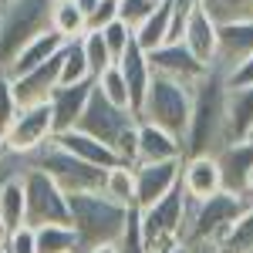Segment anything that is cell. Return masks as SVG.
Instances as JSON below:
<instances>
[{"label": "cell", "mask_w": 253, "mask_h": 253, "mask_svg": "<svg viewBox=\"0 0 253 253\" xmlns=\"http://www.w3.org/2000/svg\"><path fill=\"white\" fill-rule=\"evenodd\" d=\"M226 75L210 64L206 78L193 88V115H189V132H186V156L199 152H219L226 145Z\"/></svg>", "instance_id": "obj_1"}, {"label": "cell", "mask_w": 253, "mask_h": 253, "mask_svg": "<svg viewBox=\"0 0 253 253\" xmlns=\"http://www.w3.org/2000/svg\"><path fill=\"white\" fill-rule=\"evenodd\" d=\"M71 203V226L78 233V247L91 250L101 243H118V236L125 233V223L132 206H122L115 199L95 189V193H75L68 196Z\"/></svg>", "instance_id": "obj_2"}, {"label": "cell", "mask_w": 253, "mask_h": 253, "mask_svg": "<svg viewBox=\"0 0 253 253\" xmlns=\"http://www.w3.org/2000/svg\"><path fill=\"white\" fill-rule=\"evenodd\" d=\"M24 166H34L41 172H47L54 182L68 196L75 193H95L105 186V166H95V162H84L75 152H68L64 145H58L54 138L44 142L41 149H34L31 156H24Z\"/></svg>", "instance_id": "obj_3"}, {"label": "cell", "mask_w": 253, "mask_h": 253, "mask_svg": "<svg viewBox=\"0 0 253 253\" xmlns=\"http://www.w3.org/2000/svg\"><path fill=\"white\" fill-rule=\"evenodd\" d=\"M54 0H7L0 7V71L20 54L27 41L51 27Z\"/></svg>", "instance_id": "obj_4"}, {"label": "cell", "mask_w": 253, "mask_h": 253, "mask_svg": "<svg viewBox=\"0 0 253 253\" xmlns=\"http://www.w3.org/2000/svg\"><path fill=\"white\" fill-rule=\"evenodd\" d=\"M243 210H247V203H243L240 196L226 193V189H219V193L210 196V199H189L182 240H186L189 247H216Z\"/></svg>", "instance_id": "obj_5"}, {"label": "cell", "mask_w": 253, "mask_h": 253, "mask_svg": "<svg viewBox=\"0 0 253 253\" xmlns=\"http://www.w3.org/2000/svg\"><path fill=\"white\" fill-rule=\"evenodd\" d=\"M189 115H193V88L166 75H152V84L145 91V101L138 108L142 122H152L159 128L186 138L189 132Z\"/></svg>", "instance_id": "obj_6"}, {"label": "cell", "mask_w": 253, "mask_h": 253, "mask_svg": "<svg viewBox=\"0 0 253 253\" xmlns=\"http://www.w3.org/2000/svg\"><path fill=\"white\" fill-rule=\"evenodd\" d=\"M186 206H189V196H186L182 182H179L172 193L162 196L159 203H152L149 210H138L149 253H169V250H175V247L186 243V240H182V230H186Z\"/></svg>", "instance_id": "obj_7"}, {"label": "cell", "mask_w": 253, "mask_h": 253, "mask_svg": "<svg viewBox=\"0 0 253 253\" xmlns=\"http://www.w3.org/2000/svg\"><path fill=\"white\" fill-rule=\"evenodd\" d=\"M24 196H27V223L38 230L47 223H64L71 226V203L68 193L47 172H41L34 166H24Z\"/></svg>", "instance_id": "obj_8"}, {"label": "cell", "mask_w": 253, "mask_h": 253, "mask_svg": "<svg viewBox=\"0 0 253 253\" xmlns=\"http://www.w3.org/2000/svg\"><path fill=\"white\" fill-rule=\"evenodd\" d=\"M54 138V115H51V101H34V105H20L14 122L7 125L3 142L10 156H31L44 142Z\"/></svg>", "instance_id": "obj_9"}, {"label": "cell", "mask_w": 253, "mask_h": 253, "mask_svg": "<svg viewBox=\"0 0 253 253\" xmlns=\"http://www.w3.org/2000/svg\"><path fill=\"white\" fill-rule=\"evenodd\" d=\"M135 125H138L135 112H132V108H122V105H115V101H108L95 84V91H91L88 105H84V115H81V122L75 125V128H84V132H91L95 138H101L105 145L115 149L118 138L125 135L128 128H135Z\"/></svg>", "instance_id": "obj_10"}, {"label": "cell", "mask_w": 253, "mask_h": 253, "mask_svg": "<svg viewBox=\"0 0 253 253\" xmlns=\"http://www.w3.org/2000/svg\"><path fill=\"white\" fill-rule=\"evenodd\" d=\"M182 159L135 162V206L138 210H149L152 203H159L162 196H169L182 182Z\"/></svg>", "instance_id": "obj_11"}, {"label": "cell", "mask_w": 253, "mask_h": 253, "mask_svg": "<svg viewBox=\"0 0 253 253\" xmlns=\"http://www.w3.org/2000/svg\"><path fill=\"white\" fill-rule=\"evenodd\" d=\"M149 64H152V75L175 78V81H182V84H189V88H196L199 81L206 78V71H210V64L196 58L182 41L162 44L156 51H149Z\"/></svg>", "instance_id": "obj_12"}, {"label": "cell", "mask_w": 253, "mask_h": 253, "mask_svg": "<svg viewBox=\"0 0 253 253\" xmlns=\"http://www.w3.org/2000/svg\"><path fill=\"white\" fill-rule=\"evenodd\" d=\"M250 54H253V17L219 20V47H216V61H213L216 68L226 75Z\"/></svg>", "instance_id": "obj_13"}, {"label": "cell", "mask_w": 253, "mask_h": 253, "mask_svg": "<svg viewBox=\"0 0 253 253\" xmlns=\"http://www.w3.org/2000/svg\"><path fill=\"white\" fill-rule=\"evenodd\" d=\"M95 91V78H84V81H75V84H58L51 91V115H54V135L58 132H68L75 128L84 115V105Z\"/></svg>", "instance_id": "obj_14"}, {"label": "cell", "mask_w": 253, "mask_h": 253, "mask_svg": "<svg viewBox=\"0 0 253 253\" xmlns=\"http://www.w3.org/2000/svg\"><path fill=\"white\" fill-rule=\"evenodd\" d=\"M182 189L189 199H210L223 189V172H219V162L213 152L182 159Z\"/></svg>", "instance_id": "obj_15"}, {"label": "cell", "mask_w": 253, "mask_h": 253, "mask_svg": "<svg viewBox=\"0 0 253 253\" xmlns=\"http://www.w3.org/2000/svg\"><path fill=\"white\" fill-rule=\"evenodd\" d=\"M216 162H219V172H223V189L243 199L247 196V179H250V169H253V138L223 145L216 152Z\"/></svg>", "instance_id": "obj_16"}, {"label": "cell", "mask_w": 253, "mask_h": 253, "mask_svg": "<svg viewBox=\"0 0 253 253\" xmlns=\"http://www.w3.org/2000/svg\"><path fill=\"white\" fill-rule=\"evenodd\" d=\"M61 61H64V47H61L54 58H47L44 64L31 68L27 75L14 78V95L20 105H34V101H47L51 91L61 84Z\"/></svg>", "instance_id": "obj_17"}, {"label": "cell", "mask_w": 253, "mask_h": 253, "mask_svg": "<svg viewBox=\"0 0 253 253\" xmlns=\"http://www.w3.org/2000/svg\"><path fill=\"white\" fill-rule=\"evenodd\" d=\"M182 44H186L199 61H206V64L216 61V47H219V20H216L203 3H196L193 10H189L186 31H182Z\"/></svg>", "instance_id": "obj_18"}, {"label": "cell", "mask_w": 253, "mask_h": 253, "mask_svg": "<svg viewBox=\"0 0 253 253\" xmlns=\"http://www.w3.org/2000/svg\"><path fill=\"white\" fill-rule=\"evenodd\" d=\"M182 156H186V142L179 135L138 118V159L135 162H166V159H182Z\"/></svg>", "instance_id": "obj_19"}, {"label": "cell", "mask_w": 253, "mask_h": 253, "mask_svg": "<svg viewBox=\"0 0 253 253\" xmlns=\"http://www.w3.org/2000/svg\"><path fill=\"white\" fill-rule=\"evenodd\" d=\"M68 44V38L64 34H58L54 27H47V31H41L34 41H27L24 47H20V54L10 64H7V71L3 75H10V78H20V75H27L31 68H38V64H44L47 58H54L61 47Z\"/></svg>", "instance_id": "obj_20"}, {"label": "cell", "mask_w": 253, "mask_h": 253, "mask_svg": "<svg viewBox=\"0 0 253 253\" xmlns=\"http://www.w3.org/2000/svg\"><path fill=\"white\" fill-rule=\"evenodd\" d=\"M54 142H58V145H64L68 152H75L78 159L95 162V166H105V169H112V166H118V162H122L112 145H105L101 138H95L91 132H84V128H68V132H58V135H54Z\"/></svg>", "instance_id": "obj_21"}, {"label": "cell", "mask_w": 253, "mask_h": 253, "mask_svg": "<svg viewBox=\"0 0 253 253\" xmlns=\"http://www.w3.org/2000/svg\"><path fill=\"white\" fill-rule=\"evenodd\" d=\"M118 68H122V75L128 81V91H132V108H142V101H145V91H149V84H152V64H149V51L145 47H138V41L128 44V51L118 58Z\"/></svg>", "instance_id": "obj_22"}, {"label": "cell", "mask_w": 253, "mask_h": 253, "mask_svg": "<svg viewBox=\"0 0 253 253\" xmlns=\"http://www.w3.org/2000/svg\"><path fill=\"white\" fill-rule=\"evenodd\" d=\"M253 132V84L226 91V145L243 142Z\"/></svg>", "instance_id": "obj_23"}, {"label": "cell", "mask_w": 253, "mask_h": 253, "mask_svg": "<svg viewBox=\"0 0 253 253\" xmlns=\"http://www.w3.org/2000/svg\"><path fill=\"white\" fill-rule=\"evenodd\" d=\"M172 10H175V0H159L156 10L145 17V24L135 31V41L138 47L145 51H156L169 41V27H172Z\"/></svg>", "instance_id": "obj_24"}, {"label": "cell", "mask_w": 253, "mask_h": 253, "mask_svg": "<svg viewBox=\"0 0 253 253\" xmlns=\"http://www.w3.org/2000/svg\"><path fill=\"white\" fill-rule=\"evenodd\" d=\"M0 219L7 230H17L27 223V196H24V175H10L0 186Z\"/></svg>", "instance_id": "obj_25"}, {"label": "cell", "mask_w": 253, "mask_h": 253, "mask_svg": "<svg viewBox=\"0 0 253 253\" xmlns=\"http://www.w3.org/2000/svg\"><path fill=\"white\" fill-rule=\"evenodd\" d=\"M101 193L108 199H115L122 206H135V166L132 162H118L105 172V186Z\"/></svg>", "instance_id": "obj_26"}, {"label": "cell", "mask_w": 253, "mask_h": 253, "mask_svg": "<svg viewBox=\"0 0 253 253\" xmlns=\"http://www.w3.org/2000/svg\"><path fill=\"white\" fill-rule=\"evenodd\" d=\"M51 27L64 34L68 41L81 38L88 31V14L81 10L75 0H54V10H51Z\"/></svg>", "instance_id": "obj_27"}, {"label": "cell", "mask_w": 253, "mask_h": 253, "mask_svg": "<svg viewBox=\"0 0 253 253\" xmlns=\"http://www.w3.org/2000/svg\"><path fill=\"white\" fill-rule=\"evenodd\" d=\"M216 250L219 253H253V206H247L233 219V226L223 233Z\"/></svg>", "instance_id": "obj_28"}, {"label": "cell", "mask_w": 253, "mask_h": 253, "mask_svg": "<svg viewBox=\"0 0 253 253\" xmlns=\"http://www.w3.org/2000/svg\"><path fill=\"white\" fill-rule=\"evenodd\" d=\"M64 250H81L75 226H64V223L38 226V253H64Z\"/></svg>", "instance_id": "obj_29"}, {"label": "cell", "mask_w": 253, "mask_h": 253, "mask_svg": "<svg viewBox=\"0 0 253 253\" xmlns=\"http://www.w3.org/2000/svg\"><path fill=\"white\" fill-rule=\"evenodd\" d=\"M95 84H98V91L108 98V101H115V105H122V108H132V91H128V81H125V75H122L118 61L98 75ZM132 112H135V108H132Z\"/></svg>", "instance_id": "obj_30"}, {"label": "cell", "mask_w": 253, "mask_h": 253, "mask_svg": "<svg viewBox=\"0 0 253 253\" xmlns=\"http://www.w3.org/2000/svg\"><path fill=\"white\" fill-rule=\"evenodd\" d=\"M95 78L91 68H88V58H84V47H81V38L68 41L64 44V61H61V84H75V81Z\"/></svg>", "instance_id": "obj_31"}, {"label": "cell", "mask_w": 253, "mask_h": 253, "mask_svg": "<svg viewBox=\"0 0 253 253\" xmlns=\"http://www.w3.org/2000/svg\"><path fill=\"white\" fill-rule=\"evenodd\" d=\"M81 47H84V58H88V68H91V75H101L105 68H112L115 58H112V47H108V41L101 31H84L81 34Z\"/></svg>", "instance_id": "obj_32"}, {"label": "cell", "mask_w": 253, "mask_h": 253, "mask_svg": "<svg viewBox=\"0 0 253 253\" xmlns=\"http://www.w3.org/2000/svg\"><path fill=\"white\" fill-rule=\"evenodd\" d=\"M118 253H149V247H145V233H142V216H138V206H132L128 223H125V233L118 236Z\"/></svg>", "instance_id": "obj_33"}, {"label": "cell", "mask_w": 253, "mask_h": 253, "mask_svg": "<svg viewBox=\"0 0 253 253\" xmlns=\"http://www.w3.org/2000/svg\"><path fill=\"white\" fill-rule=\"evenodd\" d=\"M216 20H236V17H253V0H199Z\"/></svg>", "instance_id": "obj_34"}, {"label": "cell", "mask_w": 253, "mask_h": 253, "mask_svg": "<svg viewBox=\"0 0 253 253\" xmlns=\"http://www.w3.org/2000/svg\"><path fill=\"white\" fill-rule=\"evenodd\" d=\"M101 34H105V41H108V47H112V58H122V54H125V51H128V44H132V41H135V31H132V27H128V24H125V20H112V24H105V27H101Z\"/></svg>", "instance_id": "obj_35"}, {"label": "cell", "mask_w": 253, "mask_h": 253, "mask_svg": "<svg viewBox=\"0 0 253 253\" xmlns=\"http://www.w3.org/2000/svg\"><path fill=\"white\" fill-rule=\"evenodd\" d=\"M156 3L159 0H118V20H125L132 31H138L145 17L156 10Z\"/></svg>", "instance_id": "obj_36"}, {"label": "cell", "mask_w": 253, "mask_h": 253, "mask_svg": "<svg viewBox=\"0 0 253 253\" xmlns=\"http://www.w3.org/2000/svg\"><path fill=\"white\" fill-rule=\"evenodd\" d=\"M17 108H20V101L14 95V78L0 71V132H7V125L14 122Z\"/></svg>", "instance_id": "obj_37"}, {"label": "cell", "mask_w": 253, "mask_h": 253, "mask_svg": "<svg viewBox=\"0 0 253 253\" xmlns=\"http://www.w3.org/2000/svg\"><path fill=\"white\" fill-rule=\"evenodd\" d=\"M7 253H38V230L31 223H24L7 236Z\"/></svg>", "instance_id": "obj_38"}, {"label": "cell", "mask_w": 253, "mask_h": 253, "mask_svg": "<svg viewBox=\"0 0 253 253\" xmlns=\"http://www.w3.org/2000/svg\"><path fill=\"white\" fill-rule=\"evenodd\" d=\"M118 17V0H101L95 10L88 14V31H101L105 24H112Z\"/></svg>", "instance_id": "obj_39"}, {"label": "cell", "mask_w": 253, "mask_h": 253, "mask_svg": "<svg viewBox=\"0 0 253 253\" xmlns=\"http://www.w3.org/2000/svg\"><path fill=\"white\" fill-rule=\"evenodd\" d=\"M226 84L230 88H247V84H253V54L247 61H240L233 71H226Z\"/></svg>", "instance_id": "obj_40"}, {"label": "cell", "mask_w": 253, "mask_h": 253, "mask_svg": "<svg viewBox=\"0 0 253 253\" xmlns=\"http://www.w3.org/2000/svg\"><path fill=\"white\" fill-rule=\"evenodd\" d=\"M24 172V156H7L3 162H0V186L10 179V175Z\"/></svg>", "instance_id": "obj_41"}, {"label": "cell", "mask_w": 253, "mask_h": 253, "mask_svg": "<svg viewBox=\"0 0 253 253\" xmlns=\"http://www.w3.org/2000/svg\"><path fill=\"white\" fill-rule=\"evenodd\" d=\"M81 253H118V243H101V247H91V250H81Z\"/></svg>", "instance_id": "obj_42"}, {"label": "cell", "mask_w": 253, "mask_h": 253, "mask_svg": "<svg viewBox=\"0 0 253 253\" xmlns=\"http://www.w3.org/2000/svg\"><path fill=\"white\" fill-rule=\"evenodd\" d=\"M75 3H78V7L84 10V14H91V10H95V7L101 3V0H75Z\"/></svg>", "instance_id": "obj_43"}, {"label": "cell", "mask_w": 253, "mask_h": 253, "mask_svg": "<svg viewBox=\"0 0 253 253\" xmlns=\"http://www.w3.org/2000/svg\"><path fill=\"white\" fill-rule=\"evenodd\" d=\"M7 156H10V152H7V142H3V132H0V162H3Z\"/></svg>", "instance_id": "obj_44"}, {"label": "cell", "mask_w": 253, "mask_h": 253, "mask_svg": "<svg viewBox=\"0 0 253 253\" xmlns=\"http://www.w3.org/2000/svg\"><path fill=\"white\" fill-rule=\"evenodd\" d=\"M193 253H219L216 247H193Z\"/></svg>", "instance_id": "obj_45"}, {"label": "cell", "mask_w": 253, "mask_h": 253, "mask_svg": "<svg viewBox=\"0 0 253 253\" xmlns=\"http://www.w3.org/2000/svg\"><path fill=\"white\" fill-rule=\"evenodd\" d=\"M169 253H193V247H189V243H182V247H175V250H169Z\"/></svg>", "instance_id": "obj_46"}, {"label": "cell", "mask_w": 253, "mask_h": 253, "mask_svg": "<svg viewBox=\"0 0 253 253\" xmlns=\"http://www.w3.org/2000/svg\"><path fill=\"white\" fill-rule=\"evenodd\" d=\"M247 193H253V169H250V179H247Z\"/></svg>", "instance_id": "obj_47"}, {"label": "cell", "mask_w": 253, "mask_h": 253, "mask_svg": "<svg viewBox=\"0 0 253 253\" xmlns=\"http://www.w3.org/2000/svg\"><path fill=\"white\" fill-rule=\"evenodd\" d=\"M0 253H7V243H3V247H0Z\"/></svg>", "instance_id": "obj_48"}, {"label": "cell", "mask_w": 253, "mask_h": 253, "mask_svg": "<svg viewBox=\"0 0 253 253\" xmlns=\"http://www.w3.org/2000/svg\"><path fill=\"white\" fill-rule=\"evenodd\" d=\"M64 253H81V250H64Z\"/></svg>", "instance_id": "obj_49"}, {"label": "cell", "mask_w": 253, "mask_h": 253, "mask_svg": "<svg viewBox=\"0 0 253 253\" xmlns=\"http://www.w3.org/2000/svg\"><path fill=\"white\" fill-rule=\"evenodd\" d=\"M250 138H253V132H250Z\"/></svg>", "instance_id": "obj_50"}]
</instances>
